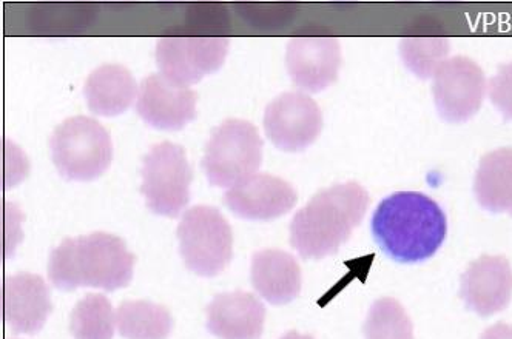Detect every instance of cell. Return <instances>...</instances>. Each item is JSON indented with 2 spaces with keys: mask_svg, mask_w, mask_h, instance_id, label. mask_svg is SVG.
<instances>
[{
  "mask_svg": "<svg viewBox=\"0 0 512 339\" xmlns=\"http://www.w3.org/2000/svg\"><path fill=\"white\" fill-rule=\"evenodd\" d=\"M509 215H511V216H512V210H511V212H509Z\"/></svg>",
  "mask_w": 512,
  "mask_h": 339,
  "instance_id": "4316f807",
  "label": "cell"
},
{
  "mask_svg": "<svg viewBox=\"0 0 512 339\" xmlns=\"http://www.w3.org/2000/svg\"><path fill=\"white\" fill-rule=\"evenodd\" d=\"M448 53L446 37H405L400 41L401 61L420 79L434 78Z\"/></svg>",
  "mask_w": 512,
  "mask_h": 339,
  "instance_id": "603a6c76",
  "label": "cell"
},
{
  "mask_svg": "<svg viewBox=\"0 0 512 339\" xmlns=\"http://www.w3.org/2000/svg\"><path fill=\"white\" fill-rule=\"evenodd\" d=\"M116 313L112 304L99 293H88L70 313V332L75 339H112Z\"/></svg>",
  "mask_w": 512,
  "mask_h": 339,
  "instance_id": "44dd1931",
  "label": "cell"
},
{
  "mask_svg": "<svg viewBox=\"0 0 512 339\" xmlns=\"http://www.w3.org/2000/svg\"><path fill=\"white\" fill-rule=\"evenodd\" d=\"M266 309L246 292L219 293L207 306V330L219 339H260Z\"/></svg>",
  "mask_w": 512,
  "mask_h": 339,
  "instance_id": "2e32d148",
  "label": "cell"
},
{
  "mask_svg": "<svg viewBox=\"0 0 512 339\" xmlns=\"http://www.w3.org/2000/svg\"><path fill=\"white\" fill-rule=\"evenodd\" d=\"M176 236L179 253L190 272L213 278L232 261L233 235L223 213L210 205H196L182 215Z\"/></svg>",
  "mask_w": 512,
  "mask_h": 339,
  "instance_id": "8992f818",
  "label": "cell"
},
{
  "mask_svg": "<svg viewBox=\"0 0 512 339\" xmlns=\"http://www.w3.org/2000/svg\"><path fill=\"white\" fill-rule=\"evenodd\" d=\"M135 256L125 242L105 232L65 238L48 256V279L56 289L73 292L78 287L113 292L133 278Z\"/></svg>",
  "mask_w": 512,
  "mask_h": 339,
  "instance_id": "3957f363",
  "label": "cell"
},
{
  "mask_svg": "<svg viewBox=\"0 0 512 339\" xmlns=\"http://www.w3.org/2000/svg\"><path fill=\"white\" fill-rule=\"evenodd\" d=\"M368 207V192L357 182L324 188L290 222V244L303 259L335 255L361 224Z\"/></svg>",
  "mask_w": 512,
  "mask_h": 339,
  "instance_id": "7a4b0ae2",
  "label": "cell"
},
{
  "mask_svg": "<svg viewBox=\"0 0 512 339\" xmlns=\"http://www.w3.org/2000/svg\"><path fill=\"white\" fill-rule=\"evenodd\" d=\"M366 339H414V326L405 307L394 298H380L364 321Z\"/></svg>",
  "mask_w": 512,
  "mask_h": 339,
  "instance_id": "7402d4cb",
  "label": "cell"
},
{
  "mask_svg": "<svg viewBox=\"0 0 512 339\" xmlns=\"http://www.w3.org/2000/svg\"><path fill=\"white\" fill-rule=\"evenodd\" d=\"M50 153L65 181H93L112 162V139L96 119L73 116L54 128Z\"/></svg>",
  "mask_w": 512,
  "mask_h": 339,
  "instance_id": "277c9868",
  "label": "cell"
},
{
  "mask_svg": "<svg viewBox=\"0 0 512 339\" xmlns=\"http://www.w3.org/2000/svg\"><path fill=\"white\" fill-rule=\"evenodd\" d=\"M136 113L150 127L181 130L196 118V93L172 84L161 73L150 74L139 87Z\"/></svg>",
  "mask_w": 512,
  "mask_h": 339,
  "instance_id": "4fadbf2b",
  "label": "cell"
},
{
  "mask_svg": "<svg viewBox=\"0 0 512 339\" xmlns=\"http://www.w3.org/2000/svg\"><path fill=\"white\" fill-rule=\"evenodd\" d=\"M263 145L255 125L243 119H227L213 128L201 164L210 184L232 188L256 175Z\"/></svg>",
  "mask_w": 512,
  "mask_h": 339,
  "instance_id": "5b68a950",
  "label": "cell"
},
{
  "mask_svg": "<svg viewBox=\"0 0 512 339\" xmlns=\"http://www.w3.org/2000/svg\"><path fill=\"white\" fill-rule=\"evenodd\" d=\"M295 188L267 173H256L229 188L224 195L227 209L247 221H272L286 215L297 204Z\"/></svg>",
  "mask_w": 512,
  "mask_h": 339,
  "instance_id": "7c38bea8",
  "label": "cell"
},
{
  "mask_svg": "<svg viewBox=\"0 0 512 339\" xmlns=\"http://www.w3.org/2000/svg\"><path fill=\"white\" fill-rule=\"evenodd\" d=\"M372 235L389 258L415 264L432 258L448 235L442 207L423 193L400 192L378 204L372 215Z\"/></svg>",
  "mask_w": 512,
  "mask_h": 339,
  "instance_id": "6da1fadb",
  "label": "cell"
},
{
  "mask_svg": "<svg viewBox=\"0 0 512 339\" xmlns=\"http://www.w3.org/2000/svg\"><path fill=\"white\" fill-rule=\"evenodd\" d=\"M474 195L488 212H511L512 148H497L480 159L474 178Z\"/></svg>",
  "mask_w": 512,
  "mask_h": 339,
  "instance_id": "d6986e66",
  "label": "cell"
},
{
  "mask_svg": "<svg viewBox=\"0 0 512 339\" xmlns=\"http://www.w3.org/2000/svg\"><path fill=\"white\" fill-rule=\"evenodd\" d=\"M250 281L253 289L273 306L292 303L303 284L297 259L278 249L260 250L252 256Z\"/></svg>",
  "mask_w": 512,
  "mask_h": 339,
  "instance_id": "e0dca14e",
  "label": "cell"
},
{
  "mask_svg": "<svg viewBox=\"0 0 512 339\" xmlns=\"http://www.w3.org/2000/svg\"><path fill=\"white\" fill-rule=\"evenodd\" d=\"M286 67L290 79L301 90H324L338 79L340 42L332 36L292 37L287 44Z\"/></svg>",
  "mask_w": 512,
  "mask_h": 339,
  "instance_id": "8fae6325",
  "label": "cell"
},
{
  "mask_svg": "<svg viewBox=\"0 0 512 339\" xmlns=\"http://www.w3.org/2000/svg\"><path fill=\"white\" fill-rule=\"evenodd\" d=\"M141 193L155 215L176 218L190 201L193 173L186 150L173 142L153 145L142 165Z\"/></svg>",
  "mask_w": 512,
  "mask_h": 339,
  "instance_id": "52a82bcc",
  "label": "cell"
},
{
  "mask_svg": "<svg viewBox=\"0 0 512 339\" xmlns=\"http://www.w3.org/2000/svg\"><path fill=\"white\" fill-rule=\"evenodd\" d=\"M280 339H314L312 336L309 335H301V333L298 332H287L286 335L283 336V338Z\"/></svg>",
  "mask_w": 512,
  "mask_h": 339,
  "instance_id": "484cf974",
  "label": "cell"
},
{
  "mask_svg": "<svg viewBox=\"0 0 512 339\" xmlns=\"http://www.w3.org/2000/svg\"><path fill=\"white\" fill-rule=\"evenodd\" d=\"M139 88L127 68L105 64L88 74L84 98L88 110L98 116L121 115L138 98Z\"/></svg>",
  "mask_w": 512,
  "mask_h": 339,
  "instance_id": "ac0fdd59",
  "label": "cell"
},
{
  "mask_svg": "<svg viewBox=\"0 0 512 339\" xmlns=\"http://www.w3.org/2000/svg\"><path fill=\"white\" fill-rule=\"evenodd\" d=\"M463 303L477 315L502 312L511 303L512 269L505 256L483 255L469 264L460 281Z\"/></svg>",
  "mask_w": 512,
  "mask_h": 339,
  "instance_id": "5bb4252c",
  "label": "cell"
},
{
  "mask_svg": "<svg viewBox=\"0 0 512 339\" xmlns=\"http://www.w3.org/2000/svg\"><path fill=\"white\" fill-rule=\"evenodd\" d=\"M230 41L221 36H166L156 44L159 73L179 87L198 84L223 67Z\"/></svg>",
  "mask_w": 512,
  "mask_h": 339,
  "instance_id": "ba28073f",
  "label": "cell"
},
{
  "mask_svg": "<svg viewBox=\"0 0 512 339\" xmlns=\"http://www.w3.org/2000/svg\"><path fill=\"white\" fill-rule=\"evenodd\" d=\"M480 339H512V326L506 323H497L486 329Z\"/></svg>",
  "mask_w": 512,
  "mask_h": 339,
  "instance_id": "d4e9b609",
  "label": "cell"
},
{
  "mask_svg": "<svg viewBox=\"0 0 512 339\" xmlns=\"http://www.w3.org/2000/svg\"><path fill=\"white\" fill-rule=\"evenodd\" d=\"M486 91L482 67L466 56L446 59L432 85L438 115L452 124L469 121L482 107Z\"/></svg>",
  "mask_w": 512,
  "mask_h": 339,
  "instance_id": "9c48e42d",
  "label": "cell"
},
{
  "mask_svg": "<svg viewBox=\"0 0 512 339\" xmlns=\"http://www.w3.org/2000/svg\"><path fill=\"white\" fill-rule=\"evenodd\" d=\"M489 99L506 121H512V61L500 65L497 73L489 79Z\"/></svg>",
  "mask_w": 512,
  "mask_h": 339,
  "instance_id": "cb8c5ba5",
  "label": "cell"
},
{
  "mask_svg": "<svg viewBox=\"0 0 512 339\" xmlns=\"http://www.w3.org/2000/svg\"><path fill=\"white\" fill-rule=\"evenodd\" d=\"M264 130L272 144L283 152H303L320 136L323 113L307 94L289 91L267 105Z\"/></svg>",
  "mask_w": 512,
  "mask_h": 339,
  "instance_id": "30bf717a",
  "label": "cell"
},
{
  "mask_svg": "<svg viewBox=\"0 0 512 339\" xmlns=\"http://www.w3.org/2000/svg\"><path fill=\"white\" fill-rule=\"evenodd\" d=\"M51 310L50 290L41 276L22 272L7 278L4 313L11 332L27 335L38 333Z\"/></svg>",
  "mask_w": 512,
  "mask_h": 339,
  "instance_id": "9a60e30c",
  "label": "cell"
},
{
  "mask_svg": "<svg viewBox=\"0 0 512 339\" xmlns=\"http://www.w3.org/2000/svg\"><path fill=\"white\" fill-rule=\"evenodd\" d=\"M172 327L169 310L150 301H124L116 310V329L125 339H167Z\"/></svg>",
  "mask_w": 512,
  "mask_h": 339,
  "instance_id": "ffe728a7",
  "label": "cell"
}]
</instances>
